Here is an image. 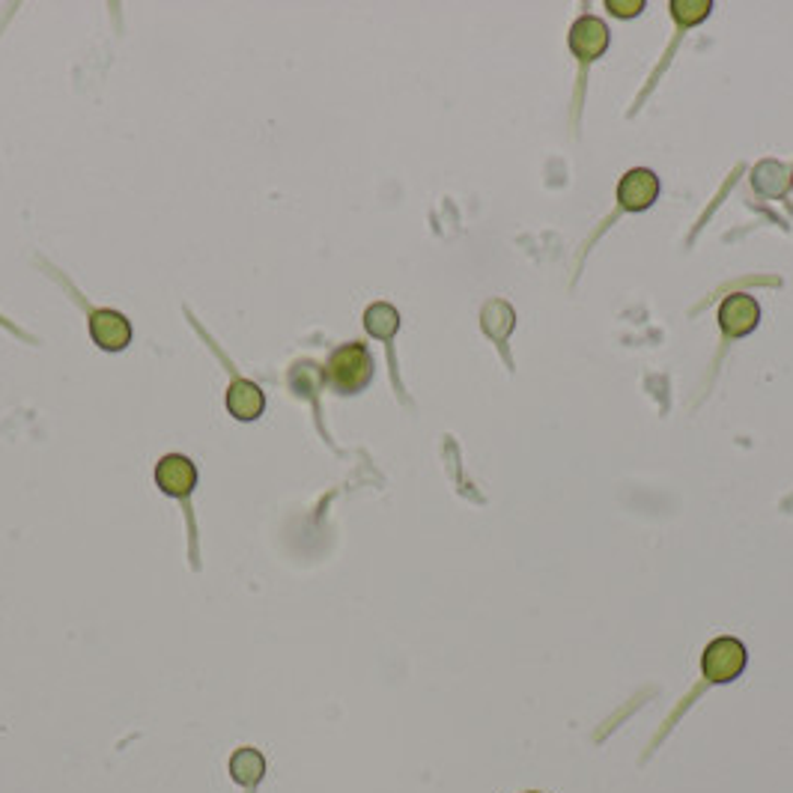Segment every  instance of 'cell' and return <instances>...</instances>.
<instances>
[{"mask_svg":"<svg viewBox=\"0 0 793 793\" xmlns=\"http://www.w3.org/2000/svg\"><path fill=\"white\" fill-rule=\"evenodd\" d=\"M328 385L340 394L361 392L373 380V359L361 343H347L331 352L326 364Z\"/></svg>","mask_w":793,"mask_h":793,"instance_id":"6da1fadb","label":"cell"},{"mask_svg":"<svg viewBox=\"0 0 793 793\" xmlns=\"http://www.w3.org/2000/svg\"><path fill=\"white\" fill-rule=\"evenodd\" d=\"M746 644L739 639H731V635H722V639L710 641L704 648V656H701V672L710 684H731L737 680L739 674L746 672Z\"/></svg>","mask_w":793,"mask_h":793,"instance_id":"7a4b0ae2","label":"cell"},{"mask_svg":"<svg viewBox=\"0 0 793 793\" xmlns=\"http://www.w3.org/2000/svg\"><path fill=\"white\" fill-rule=\"evenodd\" d=\"M761 323V307L758 302L746 293L728 295L722 307H719V326L728 337H743L751 335Z\"/></svg>","mask_w":793,"mask_h":793,"instance_id":"3957f363","label":"cell"},{"mask_svg":"<svg viewBox=\"0 0 793 793\" xmlns=\"http://www.w3.org/2000/svg\"><path fill=\"white\" fill-rule=\"evenodd\" d=\"M155 483L162 492L174 495V499H185L191 495L197 487V468L195 463L183 454H171V457L159 459L155 466Z\"/></svg>","mask_w":793,"mask_h":793,"instance_id":"277c9868","label":"cell"},{"mask_svg":"<svg viewBox=\"0 0 793 793\" xmlns=\"http://www.w3.org/2000/svg\"><path fill=\"white\" fill-rule=\"evenodd\" d=\"M660 197V176L648 167H635L618 183L620 207L630 212H644L653 207V200Z\"/></svg>","mask_w":793,"mask_h":793,"instance_id":"5b68a950","label":"cell"},{"mask_svg":"<svg viewBox=\"0 0 793 793\" xmlns=\"http://www.w3.org/2000/svg\"><path fill=\"white\" fill-rule=\"evenodd\" d=\"M90 335H93V340H96L102 349L120 352V349L129 347L131 326L123 314L110 311V307H102V311H93V314H90Z\"/></svg>","mask_w":793,"mask_h":793,"instance_id":"8992f818","label":"cell"},{"mask_svg":"<svg viewBox=\"0 0 793 793\" xmlns=\"http://www.w3.org/2000/svg\"><path fill=\"white\" fill-rule=\"evenodd\" d=\"M570 48L582 60H597L609 48V27L599 22L597 15H585L573 24L570 31Z\"/></svg>","mask_w":793,"mask_h":793,"instance_id":"52a82bcc","label":"cell"},{"mask_svg":"<svg viewBox=\"0 0 793 793\" xmlns=\"http://www.w3.org/2000/svg\"><path fill=\"white\" fill-rule=\"evenodd\" d=\"M228 409L233 418L240 421H254L260 418L266 409V394L260 392V385H254L248 380H236L228 388Z\"/></svg>","mask_w":793,"mask_h":793,"instance_id":"ba28073f","label":"cell"},{"mask_svg":"<svg viewBox=\"0 0 793 793\" xmlns=\"http://www.w3.org/2000/svg\"><path fill=\"white\" fill-rule=\"evenodd\" d=\"M751 185L767 197H782L791 188V171L779 162H761L751 171Z\"/></svg>","mask_w":793,"mask_h":793,"instance_id":"9c48e42d","label":"cell"},{"mask_svg":"<svg viewBox=\"0 0 793 793\" xmlns=\"http://www.w3.org/2000/svg\"><path fill=\"white\" fill-rule=\"evenodd\" d=\"M263 772H266V761L257 749H240L233 758H230V775L233 782L245 784V788H254L260 782Z\"/></svg>","mask_w":793,"mask_h":793,"instance_id":"30bf717a","label":"cell"},{"mask_svg":"<svg viewBox=\"0 0 793 793\" xmlns=\"http://www.w3.org/2000/svg\"><path fill=\"white\" fill-rule=\"evenodd\" d=\"M364 328H368L373 337H380V340H392V337L397 335V328H400V314H397V307L385 305V302L370 305L368 311H364Z\"/></svg>","mask_w":793,"mask_h":793,"instance_id":"8fae6325","label":"cell"},{"mask_svg":"<svg viewBox=\"0 0 793 793\" xmlns=\"http://www.w3.org/2000/svg\"><path fill=\"white\" fill-rule=\"evenodd\" d=\"M713 10L710 0H672V15L680 27H692V24L704 22Z\"/></svg>","mask_w":793,"mask_h":793,"instance_id":"7c38bea8","label":"cell"},{"mask_svg":"<svg viewBox=\"0 0 793 793\" xmlns=\"http://www.w3.org/2000/svg\"><path fill=\"white\" fill-rule=\"evenodd\" d=\"M618 19H632V15H639L644 10V0H609L606 3Z\"/></svg>","mask_w":793,"mask_h":793,"instance_id":"4fadbf2b","label":"cell"},{"mask_svg":"<svg viewBox=\"0 0 793 793\" xmlns=\"http://www.w3.org/2000/svg\"><path fill=\"white\" fill-rule=\"evenodd\" d=\"M791 185H793V174H791Z\"/></svg>","mask_w":793,"mask_h":793,"instance_id":"5bb4252c","label":"cell"}]
</instances>
